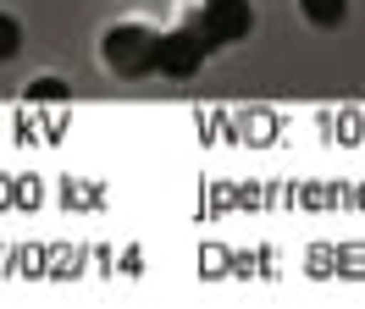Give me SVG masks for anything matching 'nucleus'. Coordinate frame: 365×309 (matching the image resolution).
<instances>
[{
  "label": "nucleus",
  "instance_id": "1",
  "mask_svg": "<svg viewBox=\"0 0 365 309\" xmlns=\"http://www.w3.org/2000/svg\"><path fill=\"white\" fill-rule=\"evenodd\" d=\"M106 61H111L116 72H128V78L155 72V33H150V28H138V22L111 28V33H106Z\"/></svg>",
  "mask_w": 365,
  "mask_h": 309
},
{
  "label": "nucleus",
  "instance_id": "2",
  "mask_svg": "<svg viewBox=\"0 0 365 309\" xmlns=\"http://www.w3.org/2000/svg\"><path fill=\"white\" fill-rule=\"evenodd\" d=\"M250 0H205V11L188 22L194 33L205 44H232V39H244L250 33Z\"/></svg>",
  "mask_w": 365,
  "mask_h": 309
},
{
  "label": "nucleus",
  "instance_id": "3",
  "mask_svg": "<svg viewBox=\"0 0 365 309\" xmlns=\"http://www.w3.org/2000/svg\"><path fill=\"white\" fill-rule=\"evenodd\" d=\"M210 44L194 33V28H172V33H155V66L160 72H172V78H188L194 66L205 61Z\"/></svg>",
  "mask_w": 365,
  "mask_h": 309
},
{
  "label": "nucleus",
  "instance_id": "4",
  "mask_svg": "<svg viewBox=\"0 0 365 309\" xmlns=\"http://www.w3.org/2000/svg\"><path fill=\"white\" fill-rule=\"evenodd\" d=\"M299 6H304V17L321 22V28H338L343 11H349V0H299Z\"/></svg>",
  "mask_w": 365,
  "mask_h": 309
},
{
  "label": "nucleus",
  "instance_id": "5",
  "mask_svg": "<svg viewBox=\"0 0 365 309\" xmlns=\"http://www.w3.org/2000/svg\"><path fill=\"white\" fill-rule=\"evenodd\" d=\"M17 44H23V28H17V17H6V11H0V61H11V56H17Z\"/></svg>",
  "mask_w": 365,
  "mask_h": 309
},
{
  "label": "nucleus",
  "instance_id": "6",
  "mask_svg": "<svg viewBox=\"0 0 365 309\" xmlns=\"http://www.w3.org/2000/svg\"><path fill=\"white\" fill-rule=\"evenodd\" d=\"M28 94H34V100H61V94H67V83H61V78H39Z\"/></svg>",
  "mask_w": 365,
  "mask_h": 309
}]
</instances>
